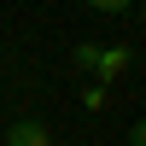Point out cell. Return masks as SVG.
Listing matches in <instances>:
<instances>
[{
	"instance_id": "cell-6",
	"label": "cell",
	"mask_w": 146,
	"mask_h": 146,
	"mask_svg": "<svg viewBox=\"0 0 146 146\" xmlns=\"http://www.w3.org/2000/svg\"><path fill=\"white\" fill-rule=\"evenodd\" d=\"M140 29H146V6H140Z\"/></svg>"
},
{
	"instance_id": "cell-4",
	"label": "cell",
	"mask_w": 146,
	"mask_h": 146,
	"mask_svg": "<svg viewBox=\"0 0 146 146\" xmlns=\"http://www.w3.org/2000/svg\"><path fill=\"white\" fill-rule=\"evenodd\" d=\"M88 6H94V12H105V18H123L135 0H88Z\"/></svg>"
},
{
	"instance_id": "cell-7",
	"label": "cell",
	"mask_w": 146,
	"mask_h": 146,
	"mask_svg": "<svg viewBox=\"0 0 146 146\" xmlns=\"http://www.w3.org/2000/svg\"><path fill=\"white\" fill-rule=\"evenodd\" d=\"M53 146H58V140H53Z\"/></svg>"
},
{
	"instance_id": "cell-3",
	"label": "cell",
	"mask_w": 146,
	"mask_h": 146,
	"mask_svg": "<svg viewBox=\"0 0 146 146\" xmlns=\"http://www.w3.org/2000/svg\"><path fill=\"white\" fill-rule=\"evenodd\" d=\"M70 64H76V70H94V64H100V41H76V47H70Z\"/></svg>"
},
{
	"instance_id": "cell-5",
	"label": "cell",
	"mask_w": 146,
	"mask_h": 146,
	"mask_svg": "<svg viewBox=\"0 0 146 146\" xmlns=\"http://www.w3.org/2000/svg\"><path fill=\"white\" fill-rule=\"evenodd\" d=\"M129 146H146V117H140L135 129H129Z\"/></svg>"
},
{
	"instance_id": "cell-1",
	"label": "cell",
	"mask_w": 146,
	"mask_h": 146,
	"mask_svg": "<svg viewBox=\"0 0 146 146\" xmlns=\"http://www.w3.org/2000/svg\"><path fill=\"white\" fill-rule=\"evenodd\" d=\"M0 146H53V129L41 117H12V129L0 135Z\"/></svg>"
},
{
	"instance_id": "cell-2",
	"label": "cell",
	"mask_w": 146,
	"mask_h": 146,
	"mask_svg": "<svg viewBox=\"0 0 146 146\" xmlns=\"http://www.w3.org/2000/svg\"><path fill=\"white\" fill-rule=\"evenodd\" d=\"M129 58H135V53H129L123 41H117V47H100V64H94V76H100V82H117V76L129 70Z\"/></svg>"
}]
</instances>
